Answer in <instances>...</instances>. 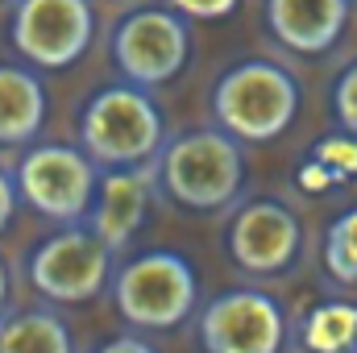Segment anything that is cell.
<instances>
[{"mask_svg": "<svg viewBox=\"0 0 357 353\" xmlns=\"http://www.w3.org/2000/svg\"><path fill=\"white\" fill-rule=\"evenodd\" d=\"M154 175L167 200L191 212H216L229 208L245 187V154L233 133L220 125L212 129H187L167 137V146L154 158Z\"/></svg>", "mask_w": 357, "mask_h": 353, "instance_id": "6da1fadb", "label": "cell"}, {"mask_svg": "<svg viewBox=\"0 0 357 353\" xmlns=\"http://www.w3.org/2000/svg\"><path fill=\"white\" fill-rule=\"evenodd\" d=\"M167 146V117L150 88L112 84L100 88L79 112V150L100 171L146 167Z\"/></svg>", "mask_w": 357, "mask_h": 353, "instance_id": "7a4b0ae2", "label": "cell"}, {"mask_svg": "<svg viewBox=\"0 0 357 353\" xmlns=\"http://www.w3.org/2000/svg\"><path fill=\"white\" fill-rule=\"evenodd\" d=\"M112 308L129 329L167 333L178 329L199 299V274L175 250H142L112 270Z\"/></svg>", "mask_w": 357, "mask_h": 353, "instance_id": "3957f363", "label": "cell"}, {"mask_svg": "<svg viewBox=\"0 0 357 353\" xmlns=\"http://www.w3.org/2000/svg\"><path fill=\"white\" fill-rule=\"evenodd\" d=\"M299 112V80L270 59H241L212 84V121L237 142H274Z\"/></svg>", "mask_w": 357, "mask_h": 353, "instance_id": "277c9868", "label": "cell"}, {"mask_svg": "<svg viewBox=\"0 0 357 353\" xmlns=\"http://www.w3.org/2000/svg\"><path fill=\"white\" fill-rule=\"evenodd\" d=\"M13 179L21 204H29L38 216L54 225H84L96 200L100 167L79 146L42 142V146H25V154L13 167Z\"/></svg>", "mask_w": 357, "mask_h": 353, "instance_id": "5b68a950", "label": "cell"}, {"mask_svg": "<svg viewBox=\"0 0 357 353\" xmlns=\"http://www.w3.org/2000/svg\"><path fill=\"white\" fill-rule=\"evenodd\" d=\"M112 250L91 233V225H59L42 237L29 258L25 278L50 303H88L112 283Z\"/></svg>", "mask_w": 357, "mask_h": 353, "instance_id": "8992f818", "label": "cell"}, {"mask_svg": "<svg viewBox=\"0 0 357 353\" xmlns=\"http://www.w3.org/2000/svg\"><path fill=\"white\" fill-rule=\"evenodd\" d=\"M108 50H112V63H116L125 84H137V88L154 91L162 84H171L178 71L187 67L191 25H187V17H178L171 4L167 8L162 4H146V8L125 13L112 25Z\"/></svg>", "mask_w": 357, "mask_h": 353, "instance_id": "52a82bcc", "label": "cell"}, {"mask_svg": "<svg viewBox=\"0 0 357 353\" xmlns=\"http://www.w3.org/2000/svg\"><path fill=\"white\" fill-rule=\"evenodd\" d=\"M96 38L91 0H13L8 42L33 71H63Z\"/></svg>", "mask_w": 357, "mask_h": 353, "instance_id": "ba28073f", "label": "cell"}, {"mask_svg": "<svg viewBox=\"0 0 357 353\" xmlns=\"http://www.w3.org/2000/svg\"><path fill=\"white\" fill-rule=\"evenodd\" d=\"M195 329L204 353H282L287 308L266 291L237 287L208 299Z\"/></svg>", "mask_w": 357, "mask_h": 353, "instance_id": "9c48e42d", "label": "cell"}, {"mask_svg": "<svg viewBox=\"0 0 357 353\" xmlns=\"http://www.w3.org/2000/svg\"><path fill=\"white\" fill-rule=\"evenodd\" d=\"M225 250H229L233 266H241L245 274L270 278V274H282L295 266L299 250H303V225L282 200L258 195L233 212V220L225 229Z\"/></svg>", "mask_w": 357, "mask_h": 353, "instance_id": "30bf717a", "label": "cell"}, {"mask_svg": "<svg viewBox=\"0 0 357 353\" xmlns=\"http://www.w3.org/2000/svg\"><path fill=\"white\" fill-rule=\"evenodd\" d=\"M154 187H158L154 163L100 171L88 225L112 254H121V250L133 241V233L142 229V220H146V212H150V200H154Z\"/></svg>", "mask_w": 357, "mask_h": 353, "instance_id": "8fae6325", "label": "cell"}, {"mask_svg": "<svg viewBox=\"0 0 357 353\" xmlns=\"http://www.w3.org/2000/svg\"><path fill=\"white\" fill-rule=\"evenodd\" d=\"M266 29L291 54H328L354 13V0H266Z\"/></svg>", "mask_w": 357, "mask_h": 353, "instance_id": "7c38bea8", "label": "cell"}, {"mask_svg": "<svg viewBox=\"0 0 357 353\" xmlns=\"http://www.w3.org/2000/svg\"><path fill=\"white\" fill-rule=\"evenodd\" d=\"M46 125V88L29 63H0V146H29Z\"/></svg>", "mask_w": 357, "mask_h": 353, "instance_id": "4fadbf2b", "label": "cell"}, {"mask_svg": "<svg viewBox=\"0 0 357 353\" xmlns=\"http://www.w3.org/2000/svg\"><path fill=\"white\" fill-rule=\"evenodd\" d=\"M0 353H75V341L59 312L25 308L0 316Z\"/></svg>", "mask_w": 357, "mask_h": 353, "instance_id": "5bb4252c", "label": "cell"}, {"mask_svg": "<svg viewBox=\"0 0 357 353\" xmlns=\"http://www.w3.org/2000/svg\"><path fill=\"white\" fill-rule=\"evenodd\" d=\"M299 341L307 353H357V303L349 299L316 303L299 324Z\"/></svg>", "mask_w": 357, "mask_h": 353, "instance_id": "9a60e30c", "label": "cell"}, {"mask_svg": "<svg viewBox=\"0 0 357 353\" xmlns=\"http://www.w3.org/2000/svg\"><path fill=\"white\" fill-rule=\"evenodd\" d=\"M324 266L341 287H357V208L341 212L324 233Z\"/></svg>", "mask_w": 357, "mask_h": 353, "instance_id": "2e32d148", "label": "cell"}, {"mask_svg": "<svg viewBox=\"0 0 357 353\" xmlns=\"http://www.w3.org/2000/svg\"><path fill=\"white\" fill-rule=\"evenodd\" d=\"M333 117H337L341 133L357 137V59L337 75V84H333Z\"/></svg>", "mask_w": 357, "mask_h": 353, "instance_id": "e0dca14e", "label": "cell"}, {"mask_svg": "<svg viewBox=\"0 0 357 353\" xmlns=\"http://www.w3.org/2000/svg\"><path fill=\"white\" fill-rule=\"evenodd\" d=\"M167 4L187 21H225L241 0H167Z\"/></svg>", "mask_w": 357, "mask_h": 353, "instance_id": "ac0fdd59", "label": "cell"}, {"mask_svg": "<svg viewBox=\"0 0 357 353\" xmlns=\"http://www.w3.org/2000/svg\"><path fill=\"white\" fill-rule=\"evenodd\" d=\"M17 204H21L17 179H13V171H4V167H0V233L13 225V216H17Z\"/></svg>", "mask_w": 357, "mask_h": 353, "instance_id": "d6986e66", "label": "cell"}, {"mask_svg": "<svg viewBox=\"0 0 357 353\" xmlns=\"http://www.w3.org/2000/svg\"><path fill=\"white\" fill-rule=\"evenodd\" d=\"M91 353H158V350L137 333H121V337H108L104 345H96Z\"/></svg>", "mask_w": 357, "mask_h": 353, "instance_id": "ffe728a7", "label": "cell"}, {"mask_svg": "<svg viewBox=\"0 0 357 353\" xmlns=\"http://www.w3.org/2000/svg\"><path fill=\"white\" fill-rule=\"evenodd\" d=\"M8 295H13V283H8V270L0 262V316H8Z\"/></svg>", "mask_w": 357, "mask_h": 353, "instance_id": "44dd1931", "label": "cell"}]
</instances>
